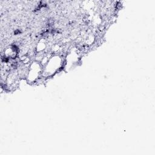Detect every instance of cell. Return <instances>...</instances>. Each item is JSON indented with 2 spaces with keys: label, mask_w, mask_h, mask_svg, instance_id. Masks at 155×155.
I'll return each mask as SVG.
<instances>
[{
  "label": "cell",
  "mask_w": 155,
  "mask_h": 155,
  "mask_svg": "<svg viewBox=\"0 0 155 155\" xmlns=\"http://www.w3.org/2000/svg\"><path fill=\"white\" fill-rule=\"evenodd\" d=\"M63 59L58 55L51 56L48 62L44 66L42 75L44 76H50L56 73L62 66Z\"/></svg>",
  "instance_id": "obj_1"
},
{
  "label": "cell",
  "mask_w": 155,
  "mask_h": 155,
  "mask_svg": "<svg viewBox=\"0 0 155 155\" xmlns=\"http://www.w3.org/2000/svg\"><path fill=\"white\" fill-rule=\"evenodd\" d=\"M42 65L38 61H35L30 65L27 75L28 82H33L39 78L40 75L42 73Z\"/></svg>",
  "instance_id": "obj_2"
}]
</instances>
